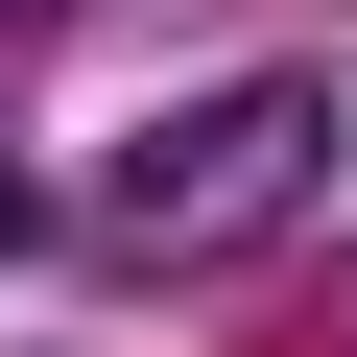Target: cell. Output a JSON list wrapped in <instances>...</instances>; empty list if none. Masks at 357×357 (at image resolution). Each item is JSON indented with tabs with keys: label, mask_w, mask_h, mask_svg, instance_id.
Segmentation results:
<instances>
[{
	"label": "cell",
	"mask_w": 357,
	"mask_h": 357,
	"mask_svg": "<svg viewBox=\"0 0 357 357\" xmlns=\"http://www.w3.org/2000/svg\"><path fill=\"white\" fill-rule=\"evenodd\" d=\"M333 191V72H238V96H167L119 167H96V238L119 262H238Z\"/></svg>",
	"instance_id": "6da1fadb"
},
{
	"label": "cell",
	"mask_w": 357,
	"mask_h": 357,
	"mask_svg": "<svg viewBox=\"0 0 357 357\" xmlns=\"http://www.w3.org/2000/svg\"><path fill=\"white\" fill-rule=\"evenodd\" d=\"M0 238H24V191H0Z\"/></svg>",
	"instance_id": "3957f363"
},
{
	"label": "cell",
	"mask_w": 357,
	"mask_h": 357,
	"mask_svg": "<svg viewBox=\"0 0 357 357\" xmlns=\"http://www.w3.org/2000/svg\"><path fill=\"white\" fill-rule=\"evenodd\" d=\"M0 24H72V0H0Z\"/></svg>",
	"instance_id": "7a4b0ae2"
}]
</instances>
